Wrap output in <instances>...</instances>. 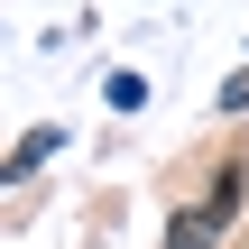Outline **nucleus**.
<instances>
[{"label":"nucleus","mask_w":249,"mask_h":249,"mask_svg":"<svg viewBox=\"0 0 249 249\" xmlns=\"http://www.w3.org/2000/svg\"><path fill=\"white\" fill-rule=\"evenodd\" d=\"M231 203H240V176H231L213 203H185V213L166 222V249H213V240H222V213H231Z\"/></svg>","instance_id":"nucleus-1"},{"label":"nucleus","mask_w":249,"mask_h":249,"mask_svg":"<svg viewBox=\"0 0 249 249\" xmlns=\"http://www.w3.org/2000/svg\"><path fill=\"white\" fill-rule=\"evenodd\" d=\"M55 148H65V129H28V139L9 148V176H28V166H46Z\"/></svg>","instance_id":"nucleus-2"},{"label":"nucleus","mask_w":249,"mask_h":249,"mask_svg":"<svg viewBox=\"0 0 249 249\" xmlns=\"http://www.w3.org/2000/svg\"><path fill=\"white\" fill-rule=\"evenodd\" d=\"M222 111H249V65L231 74V83H222Z\"/></svg>","instance_id":"nucleus-3"}]
</instances>
